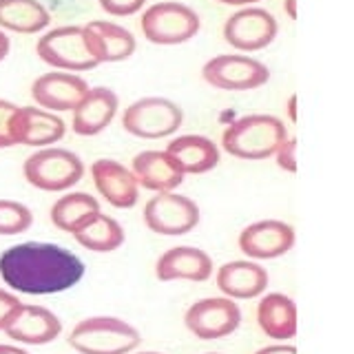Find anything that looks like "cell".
Listing matches in <instances>:
<instances>
[{
    "instance_id": "obj_1",
    "label": "cell",
    "mask_w": 354,
    "mask_h": 354,
    "mask_svg": "<svg viewBox=\"0 0 354 354\" xmlns=\"http://www.w3.org/2000/svg\"><path fill=\"white\" fill-rule=\"evenodd\" d=\"M86 272L84 261L51 241H22L0 252V279L22 295H58L71 290Z\"/></svg>"
},
{
    "instance_id": "obj_27",
    "label": "cell",
    "mask_w": 354,
    "mask_h": 354,
    "mask_svg": "<svg viewBox=\"0 0 354 354\" xmlns=\"http://www.w3.org/2000/svg\"><path fill=\"white\" fill-rule=\"evenodd\" d=\"M33 224V213L29 206L16 202V199H0V235L14 237L29 230Z\"/></svg>"
},
{
    "instance_id": "obj_26",
    "label": "cell",
    "mask_w": 354,
    "mask_h": 354,
    "mask_svg": "<svg viewBox=\"0 0 354 354\" xmlns=\"http://www.w3.org/2000/svg\"><path fill=\"white\" fill-rule=\"evenodd\" d=\"M75 241L91 252H113L124 243V230L113 217L97 213L86 226L73 232Z\"/></svg>"
},
{
    "instance_id": "obj_21",
    "label": "cell",
    "mask_w": 354,
    "mask_h": 354,
    "mask_svg": "<svg viewBox=\"0 0 354 354\" xmlns=\"http://www.w3.org/2000/svg\"><path fill=\"white\" fill-rule=\"evenodd\" d=\"M217 288L230 299H254L268 288V270L252 259L228 261L217 270Z\"/></svg>"
},
{
    "instance_id": "obj_22",
    "label": "cell",
    "mask_w": 354,
    "mask_h": 354,
    "mask_svg": "<svg viewBox=\"0 0 354 354\" xmlns=\"http://www.w3.org/2000/svg\"><path fill=\"white\" fill-rule=\"evenodd\" d=\"M257 321L266 337H270L274 341L292 339L297 337V328H299L297 304L281 292L266 295L257 306Z\"/></svg>"
},
{
    "instance_id": "obj_25",
    "label": "cell",
    "mask_w": 354,
    "mask_h": 354,
    "mask_svg": "<svg viewBox=\"0 0 354 354\" xmlns=\"http://www.w3.org/2000/svg\"><path fill=\"white\" fill-rule=\"evenodd\" d=\"M97 213H100V204L93 195L69 193L55 199V204L51 206V221L55 228L73 235L82 226H86Z\"/></svg>"
},
{
    "instance_id": "obj_36",
    "label": "cell",
    "mask_w": 354,
    "mask_h": 354,
    "mask_svg": "<svg viewBox=\"0 0 354 354\" xmlns=\"http://www.w3.org/2000/svg\"><path fill=\"white\" fill-rule=\"evenodd\" d=\"M288 113H290V122H297V95L295 93L288 97Z\"/></svg>"
},
{
    "instance_id": "obj_12",
    "label": "cell",
    "mask_w": 354,
    "mask_h": 354,
    "mask_svg": "<svg viewBox=\"0 0 354 354\" xmlns=\"http://www.w3.org/2000/svg\"><path fill=\"white\" fill-rule=\"evenodd\" d=\"M295 228L279 219H261L239 235V250L248 259H277L295 246Z\"/></svg>"
},
{
    "instance_id": "obj_18",
    "label": "cell",
    "mask_w": 354,
    "mask_h": 354,
    "mask_svg": "<svg viewBox=\"0 0 354 354\" xmlns=\"http://www.w3.org/2000/svg\"><path fill=\"white\" fill-rule=\"evenodd\" d=\"M86 47L97 64L127 60L136 51V38L124 27L109 20H91L82 27Z\"/></svg>"
},
{
    "instance_id": "obj_7",
    "label": "cell",
    "mask_w": 354,
    "mask_h": 354,
    "mask_svg": "<svg viewBox=\"0 0 354 354\" xmlns=\"http://www.w3.org/2000/svg\"><path fill=\"white\" fill-rule=\"evenodd\" d=\"M38 58L60 71H91L97 66L91 51L86 47L84 29L66 25L51 29L36 44Z\"/></svg>"
},
{
    "instance_id": "obj_37",
    "label": "cell",
    "mask_w": 354,
    "mask_h": 354,
    "mask_svg": "<svg viewBox=\"0 0 354 354\" xmlns=\"http://www.w3.org/2000/svg\"><path fill=\"white\" fill-rule=\"evenodd\" d=\"M217 3H224V5H250V3H259V0H217Z\"/></svg>"
},
{
    "instance_id": "obj_17",
    "label": "cell",
    "mask_w": 354,
    "mask_h": 354,
    "mask_svg": "<svg viewBox=\"0 0 354 354\" xmlns=\"http://www.w3.org/2000/svg\"><path fill=\"white\" fill-rule=\"evenodd\" d=\"M213 274V259L202 248L175 246L169 248L155 263V277L160 281H206Z\"/></svg>"
},
{
    "instance_id": "obj_15",
    "label": "cell",
    "mask_w": 354,
    "mask_h": 354,
    "mask_svg": "<svg viewBox=\"0 0 354 354\" xmlns=\"http://www.w3.org/2000/svg\"><path fill=\"white\" fill-rule=\"evenodd\" d=\"M64 131L66 127L62 118L38 106H18L11 124L14 144H25V147H49L64 138Z\"/></svg>"
},
{
    "instance_id": "obj_35",
    "label": "cell",
    "mask_w": 354,
    "mask_h": 354,
    "mask_svg": "<svg viewBox=\"0 0 354 354\" xmlns=\"http://www.w3.org/2000/svg\"><path fill=\"white\" fill-rule=\"evenodd\" d=\"M283 9L290 20H297V0H286L283 3Z\"/></svg>"
},
{
    "instance_id": "obj_38",
    "label": "cell",
    "mask_w": 354,
    "mask_h": 354,
    "mask_svg": "<svg viewBox=\"0 0 354 354\" xmlns=\"http://www.w3.org/2000/svg\"><path fill=\"white\" fill-rule=\"evenodd\" d=\"M140 354H162V352H140Z\"/></svg>"
},
{
    "instance_id": "obj_2",
    "label": "cell",
    "mask_w": 354,
    "mask_h": 354,
    "mask_svg": "<svg viewBox=\"0 0 354 354\" xmlns=\"http://www.w3.org/2000/svg\"><path fill=\"white\" fill-rule=\"evenodd\" d=\"M288 138L286 124L274 115H246L235 120L221 136V147L239 160H266Z\"/></svg>"
},
{
    "instance_id": "obj_20",
    "label": "cell",
    "mask_w": 354,
    "mask_h": 354,
    "mask_svg": "<svg viewBox=\"0 0 354 354\" xmlns=\"http://www.w3.org/2000/svg\"><path fill=\"white\" fill-rule=\"evenodd\" d=\"M118 113V95L106 86L88 88L80 104L73 109V133L91 138L102 133Z\"/></svg>"
},
{
    "instance_id": "obj_11",
    "label": "cell",
    "mask_w": 354,
    "mask_h": 354,
    "mask_svg": "<svg viewBox=\"0 0 354 354\" xmlns=\"http://www.w3.org/2000/svg\"><path fill=\"white\" fill-rule=\"evenodd\" d=\"M277 36V20L270 11L259 7L241 9L224 25V40L237 51L266 49Z\"/></svg>"
},
{
    "instance_id": "obj_28",
    "label": "cell",
    "mask_w": 354,
    "mask_h": 354,
    "mask_svg": "<svg viewBox=\"0 0 354 354\" xmlns=\"http://www.w3.org/2000/svg\"><path fill=\"white\" fill-rule=\"evenodd\" d=\"M16 111H18V106L14 102L0 100V149L16 147V144H14V136H11V124H14Z\"/></svg>"
},
{
    "instance_id": "obj_13",
    "label": "cell",
    "mask_w": 354,
    "mask_h": 354,
    "mask_svg": "<svg viewBox=\"0 0 354 354\" xmlns=\"http://www.w3.org/2000/svg\"><path fill=\"white\" fill-rule=\"evenodd\" d=\"M3 332L9 339L25 343V346H47L60 337L62 321L49 308L20 304L11 313Z\"/></svg>"
},
{
    "instance_id": "obj_24",
    "label": "cell",
    "mask_w": 354,
    "mask_h": 354,
    "mask_svg": "<svg viewBox=\"0 0 354 354\" xmlns=\"http://www.w3.org/2000/svg\"><path fill=\"white\" fill-rule=\"evenodd\" d=\"M49 22V11L38 0H0V27L7 31L38 33Z\"/></svg>"
},
{
    "instance_id": "obj_9",
    "label": "cell",
    "mask_w": 354,
    "mask_h": 354,
    "mask_svg": "<svg viewBox=\"0 0 354 354\" xmlns=\"http://www.w3.org/2000/svg\"><path fill=\"white\" fill-rule=\"evenodd\" d=\"M144 224L155 235L180 237L199 224V208L191 197L175 191L153 195L144 206Z\"/></svg>"
},
{
    "instance_id": "obj_32",
    "label": "cell",
    "mask_w": 354,
    "mask_h": 354,
    "mask_svg": "<svg viewBox=\"0 0 354 354\" xmlns=\"http://www.w3.org/2000/svg\"><path fill=\"white\" fill-rule=\"evenodd\" d=\"M254 354H297L295 346H268V348H261Z\"/></svg>"
},
{
    "instance_id": "obj_4",
    "label": "cell",
    "mask_w": 354,
    "mask_h": 354,
    "mask_svg": "<svg viewBox=\"0 0 354 354\" xmlns=\"http://www.w3.org/2000/svg\"><path fill=\"white\" fill-rule=\"evenodd\" d=\"M22 173L33 188L62 193L82 180L84 164L75 153L66 149H40L25 160Z\"/></svg>"
},
{
    "instance_id": "obj_8",
    "label": "cell",
    "mask_w": 354,
    "mask_h": 354,
    "mask_svg": "<svg viewBox=\"0 0 354 354\" xmlns=\"http://www.w3.org/2000/svg\"><path fill=\"white\" fill-rule=\"evenodd\" d=\"M204 80L221 91H250L270 80V71L263 62L239 53H226L210 58L202 69Z\"/></svg>"
},
{
    "instance_id": "obj_23",
    "label": "cell",
    "mask_w": 354,
    "mask_h": 354,
    "mask_svg": "<svg viewBox=\"0 0 354 354\" xmlns=\"http://www.w3.org/2000/svg\"><path fill=\"white\" fill-rule=\"evenodd\" d=\"M166 153L177 162L184 175H199L213 171L219 164L217 144L204 136H180L175 138Z\"/></svg>"
},
{
    "instance_id": "obj_34",
    "label": "cell",
    "mask_w": 354,
    "mask_h": 354,
    "mask_svg": "<svg viewBox=\"0 0 354 354\" xmlns=\"http://www.w3.org/2000/svg\"><path fill=\"white\" fill-rule=\"evenodd\" d=\"M0 354H29V352L18 348V346H7V343H0Z\"/></svg>"
},
{
    "instance_id": "obj_10",
    "label": "cell",
    "mask_w": 354,
    "mask_h": 354,
    "mask_svg": "<svg viewBox=\"0 0 354 354\" xmlns=\"http://www.w3.org/2000/svg\"><path fill=\"white\" fill-rule=\"evenodd\" d=\"M184 324L202 341L224 339L239 328L241 310L230 297H206L186 310Z\"/></svg>"
},
{
    "instance_id": "obj_19",
    "label": "cell",
    "mask_w": 354,
    "mask_h": 354,
    "mask_svg": "<svg viewBox=\"0 0 354 354\" xmlns=\"http://www.w3.org/2000/svg\"><path fill=\"white\" fill-rule=\"evenodd\" d=\"M131 173L136 175L138 186L153 193L175 191L184 182V173L166 151H142L133 158Z\"/></svg>"
},
{
    "instance_id": "obj_6",
    "label": "cell",
    "mask_w": 354,
    "mask_h": 354,
    "mask_svg": "<svg viewBox=\"0 0 354 354\" xmlns=\"http://www.w3.org/2000/svg\"><path fill=\"white\" fill-rule=\"evenodd\" d=\"M184 113L175 102L166 97H142L127 106L122 127L127 133L144 140L169 138L182 127Z\"/></svg>"
},
{
    "instance_id": "obj_30",
    "label": "cell",
    "mask_w": 354,
    "mask_h": 354,
    "mask_svg": "<svg viewBox=\"0 0 354 354\" xmlns=\"http://www.w3.org/2000/svg\"><path fill=\"white\" fill-rule=\"evenodd\" d=\"M274 155H277L279 169L288 173H297V140L295 138H286L279 144V149L274 151Z\"/></svg>"
},
{
    "instance_id": "obj_33",
    "label": "cell",
    "mask_w": 354,
    "mask_h": 354,
    "mask_svg": "<svg viewBox=\"0 0 354 354\" xmlns=\"http://www.w3.org/2000/svg\"><path fill=\"white\" fill-rule=\"evenodd\" d=\"M9 49H11V40H9L7 33L0 29V62H3L9 55Z\"/></svg>"
},
{
    "instance_id": "obj_29",
    "label": "cell",
    "mask_w": 354,
    "mask_h": 354,
    "mask_svg": "<svg viewBox=\"0 0 354 354\" xmlns=\"http://www.w3.org/2000/svg\"><path fill=\"white\" fill-rule=\"evenodd\" d=\"M147 0H100V7H102L109 16H133L144 7Z\"/></svg>"
},
{
    "instance_id": "obj_14",
    "label": "cell",
    "mask_w": 354,
    "mask_h": 354,
    "mask_svg": "<svg viewBox=\"0 0 354 354\" xmlns=\"http://www.w3.org/2000/svg\"><path fill=\"white\" fill-rule=\"evenodd\" d=\"M88 84L80 75L66 71H49L38 75L31 84V97L44 111H73L86 95Z\"/></svg>"
},
{
    "instance_id": "obj_3",
    "label": "cell",
    "mask_w": 354,
    "mask_h": 354,
    "mask_svg": "<svg viewBox=\"0 0 354 354\" xmlns=\"http://www.w3.org/2000/svg\"><path fill=\"white\" fill-rule=\"evenodd\" d=\"M140 343V332L118 317L82 319L69 335V346L80 354H129Z\"/></svg>"
},
{
    "instance_id": "obj_31",
    "label": "cell",
    "mask_w": 354,
    "mask_h": 354,
    "mask_svg": "<svg viewBox=\"0 0 354 354\" xmlns=\"http://www.w3.org/2000/svg\"><path fill=\"white\" fill-rule=\"evenodd\" d=\"M18 306H20V299L14 292H7L0 288V330L7 326L11 313H14Z\"/></svg>"
},
{
    "instance_id": "obj_39",
    "label": "cell",
    "mask_w": 354,
    "mask_h": 354,
    "mask_svg": "<svg viewBox=\"0 0 354 354\" xmlns=\"http://www.w3.org/2000/svg\"><path fill=\"white\" fill-rule=\"evenodd\" d=\"M206 354H219V352H206Z\"/></svg>"
},
{
    "instance_id": "obj_16",
    "label": "cell",
    "mask_w": 354,
    "mask_h": 354,
    "mask_svg": "<svg viewBox=\"0 0 354 354\" xmlns=\"http://www.w3.org/2000/svg\"><path fill=\"white\" fill-rule=\"evenodd\" d=\"M91 175L97 193L102 195L111 206L115 208H133L138 204L140 186L124 164L115 160H95L91 164Z\"/></svg>"
},
{
    "instance_id": "obj_5",
    "label": "cell",
    "mask_w": 354,
    "mask_h": 354,
    "mask_svg": "<svg viewBox=\"0 0 354 354\" xmlns=\"http://www.w3.org/2000/svg\"><path fill=\"white\" fill-rule=\"evenodd\" d=\"M140 25L144 38L153 44H180L197 36L202 20L188 5L166 0L144 11Z\"/></svg>"
}]
</instances>
